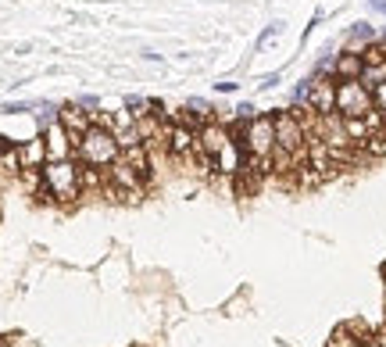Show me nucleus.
Masks as SVG:
<instances>
[{"instance_id":"obj_1","label":"nucleus","mask_w":386,"mask_h":347,"mask_svg":"<svg viewBox=\"0 0 386 347\" xmlns=\"http://www.w3.org/2000/svg\"><path fill=\"white\" fill-rule=\"evenodd\" d=\"M232 136L240 140L244 154H251L254 162L265 165V172L272 169V154H276V118L272 115H254V118H240L232 125Z\"/></svg>"},{"instance_id":"obj_7","label":"nucleus","mask_w":386,"mask_h":347,"mask_svg":"<svg viewBox=\"0 0 386 347\" xmlns=\"http://www.w3.org/2000/svg\"><path fill=\"white\" fill-rule=\"evenodd\" d=\"M165 140H168V154H175V157H186L197 150V129L186 118L165 122Z\"/></svg>"},{"instance_id":"obj_9","label":"nucleus","mask_w":386,"mask_h":347,"mask_svg":"<svg viewBox=\"0 0 386 347\" xmlns=\"http://www.w3.org/2000/svg\"><path fill=\"white\" fill-rule=\"evenodd\" d=\"M43 143H47V162H65V157H72L75 154V143H72V136L65 133V125L61 122H50L47 129H43Z\"/></svg>"},{"instance_id":"obj_21","label":"nucleus","mask_w":386,"mask_h":347,"mask_svg":"<svg viewBox=\"0 0 386 347\" xmlns=\"http://www.w3.org/2000/svg\"><path fill=\"white\" fill-rule=\"evenodd\" d=\"M279 33H283V22H272V25H269V29H265V33L258 36V50H261L265 43H272V40H276Z\"/></svg>"},{"instance_id":"obj_11","label":"nucleus","mask_w":386,"mask_h":347,"mask_svg":"<svg viewBox=\"0 0 386 347\" xmlns=\"http://www.w3.org/2000/svg\"><path fill=\"white\" fill-rule=\"evenodd\" d=\"M362 72H365V57H362V50H343V54H336L333 57V79L340 83V79H362Z\"/></svg>"},{"instance_id":"obj_19","label":"nucleus","mask_w":386,"mask_h":347,"mask_svg":"<svg viewBox=\"0 0 386 347\" xmlns=\"http://www.w3.org/2000/svg\"><path fill=\"white\" fill-rule=\"evenodd\" d=\"M365 150L372 157H386V129H376L369 140H365Z\"/></svg>"},{"instance_id":"obj_26","label":"nucleus","mask_w":386,"mask_h":347,"mask_svg":"<svg viewBox=\"0 0 386 347\" xmlns=\"http://www.w3.org/2000/svg\"><path fill=\"white\" fill-rule=\"evenodd\" d=\"M215 90H218V93H232V90H236V83H215Z\"/></svg>"},{"instance_id":"obj_18","label":"nucleus","mask_w":386,"mask_h":347,"mask_svg":"<svg viewBox=\"0 0 386 347\" xmlns=\"http://www.w3.org/2000/svg\"><path fill=\"white\" fill-rule=\"evenodd\" d=\"M0 172H4V176H15V172H22V157H18V150H4V154H0Z\"/></svg>"},{"instance_id":"obj_10","label":"nucleus","mask_w":386,"mask_h":347,"mask_svg":"<svg viewBox=\"0 0 386 347\" xmlns=\"http://www.w3.org/2000/svg\"><path fill=\"white\" fill-rule=\"evenodd\" d=\"M57 122L65 125V133L72 136V143H79L86 133H90V125H94V115L86 111L82 104H65L61 111H57Z\"/></svg>"},{"instance_id":"obj_28","label":"nucleus","mask_w":386,"mask_h":347,"mask_svg":"<svg viewBox=\"0 0 386 347\" xmlns=\"http://www.w3.org/2000/svg\"><path fill=\"white\" fill-rule=\"evenodd\" d=\"M136 347H140V344H136Z\"/></svg>"},{"instance_id":"obj_6","label":"nucleus","mask_w":386,"mask_h":347,"mask_svg":"<svg viewBox=\"0 0 386 347\" xmlns=\"http://www.w3.org/2000/svg\"><path fill=\"white\" fill-rule=\"evenodd\" d=\"M229 140H232V129H225V125L215 122V118L204 122L200 129H197V150H200L204 157H211V162L229 147Z\"/></svg>"},{"instance_id":"obj_16","label":"nucleus","mask_w":386,"mask_h":347,"mask_svg":"<svg viewBox=\"0 0 386 347\" xmlns=\"http://www.w3.org/2000/svg\"><path fill=\"white\" fill-rule=\"evenodd\" d=\"M362 83H365L369 90H376L379 83H386V61H383V65H365V72H362Z\"/></svg>"},{"instance_id":"obj_17","label":"nucleus","mask_w":386,"mask_h":347,"mask_svg":"<svg viewBox=\"0 0 386 347\" xmlns=\"http://www.w3.org/2000/svg\"><path fill=\"white\" fill-rule=\"evenodd\" d=\"M362 57H365V65H383V61H386V43H383V40H372V43L362 50Z\"/></svg>"},{"instance_id":"obj_25","label":"nucleus","mask_w":386,"mask_h":347,"mask_svg":"<svg viewBox=\"0 0 386 347\" xmlns=\"http://www.w3.org/2000/svg\"><path fill=\"white\" fill-rule=\"evenodd\" d=\"M369 8L379 11V15H386V0H369Z\"/></svg>"},{"instance_id":"obj_14","label":"nucleus","mask_w":386,"mask_h":347,"mask_svg":"<svg viewBox=\"0 0 386 347\" xmlns=\"http://www.w3.org/2000/svg\"><path fill=\"white\" fill-rule=\"evenodd\" d=\"M372 40H376L372 25H365V22H362V25H354V29H350V50H365Z\"/></svg>"},{"instance_id":"obj_23","label":"nucleus","mask_w":386,"mask_h":347,"mask_svg":"<svg viewBox=\"0 0 386 347\" xmlns=\"http://www.w3.org/2000/svg\"><path fill=\"white\" fill-rule=\"evenodd\" d=\"M254 115H258V111H254V104H240V108H236V118H244V122H247V118H254Z\"/></svg>"},{"instance_id":"obj_2","label":"nucleus","mask_w":386,"mask_h":347,"mask_svg":"<svg viewBox=\"0 0 386 347\" xmlns=\"http://www.w3.org/2000/svg\"><path fill=\"white\" fill-rule=\"evenodd\" d=\"M276 154H286L290 162L301 169L308 157V129L304 122L297 118L293 111H276Z\"/></svg>"},{"instance_id":"obj_22","label":"nucleus","mask_w":386,"mask_h":347,"mask_svg":"<svg viewBox=\"0 0 386 347\" xmlns=\"http://www.w3.org/2000/svg\"><path fill=\"white\" fill-rule=\"evenodd\" d=\"M372 104H376V111L386 115V83H379V86L372 90Z\"/></svg>"},{"instance_id":"obj_5","label":"nucleus","mask_w":386,"mask_h":347,"mask_svg":"<svg viewBox=\"0 0 386 347\" xmlns=\"http://www.w3.org/2000/svg\"><path fill=\"white\" fill-rule=\"evenodd\" d=\"M372 90L362 79H340L336 83V111L343 118H365L372 111Z\"/></svg>"},{"instance_id":"obj_4","label":"nucleus","mask_w":386,"mask_h":347,"mask_svg":"<svg viewBox=\"0 0 386 347\" xmlns=\"http://www.w3.org/2000/svg\"><path fill=\"white\" fill-rule=\"evenodd\" d=\"M43 190L61 204L75 201L82 194V169L72 157H65V162H47L43 165Z\"/></svg>"},{"instance_id":"obj_15","label":"nucleus","mask_w":386,"mask_h":347,"mask_svg":"<svg viewBox=\"0 0 386 347\" xmlns=\"http://www.w3.org/2000/svg\"><path fill=\"white\" fill-rule=\"evenodd\" d=\"M325 347H365V344H362L358 337H354L347 326H340V330L329 337V344H325Z\"/></svg>"},{"instance_id":"obj_12","label":"nucleus","mask_w":386,"mask_h":347,"mask_svg":"<svg viewBox=\"0 0 386 347\" xmlns=\"http://www.w3.org/2000/svg\"><path fill=\"white\" fill-rule=\"evenodd\" d=\"M18 157H22V169H43L47 165V143H43V133L36 140H29L25 147H18Z\"/></svg>"},{"instance_id":"obj_27","label":"nucleus","mask_w":386,"mask_h":347,"mask_svg":"<svg viewBox=\"0 0 386 347\" xmlns=\"http://www.w3.org/2000/svg\"><path fill=\"white\" fill-rule=\"evenodd\" d=\"M8 150V143H4V136H0V154H4Z\"/></svg>"},{"instance_id":"obj_24","label":"nucleus","mask_w":386,"mask_h":347,"mask_svg":"<svg viewBox=\"0 0 386 347\" xmlns=\"http://www.w3.org/2000/svg\"><path fill=\"white\" fill-rule=\"evenodd\" d=\"M272 86H279V76H265L261 79V90H272Z\"/></svg>"},{"instance_id":"obj_20","label":"nucleus","mask_w":386,"mask_h":347,"mask_svg":"<svg viewBox=\"0 0 386 347\" xmlns=\"http://www.w3.org/2000/svg\"><path fill=\"white\" fill-rule=\"evenodd\" d=\"M126 108L133 111V118H143V115H151V101H143V97H129Z\"/></svg>"},{"instance_id":"obj_3","label":"nucleus","mask_w":386,"mask_h":347,"mask_svg":"<svg viewBox=\"0 0 386 347\" xmlns=\"http://www.w3.org/2000/svg\"><path fill=\"white\" fill-rule=\"evenodd\" d=\"M75 154L82 165L90 169H107L118 154H122V147H118V136L107 129V125H90V133H86L79 143H75Z\"/></svg>"},{"instance_id":"obj_8","label":"nucleus","mask_w":386,"mask_h":347,"mask_svg":"<svg viewBox=\"0 0 386 347\" xmlns=\"http://www.w3.org/2000/svg\"><path fill=\"white\" fill-rule=\"evenodd\" d=\"M308 108L315 115H333L336 111V79L333 76H315L308 90Z\"/></svg>"},{"instance_id":"obj_13","label":"nucleus","mask_w":386,"mask_h":347,"mask_svg":"<svg viewBox=\"0 0 386 347\" xmlns=\"http://www.w3.org/2000/svg\"><path fill=\"white\" fill-rule=\"evenodd\" d=\"M122 157L143 176V179H151V157H147V143H133V147H122Z\"/></svg>"}]
</instances>
